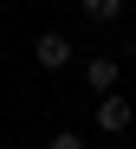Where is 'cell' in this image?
Returning <instances> with one entry per match:
<instances>
[{"label": "cell", "mask_w": 136, "mask_h": 149, "mask_svg": "<svg viewBox=\"0 0 136 149\" xmlns=\"http://www.w3.org/2000/svg\"><path fill=\"white\" fill-rule=\"evenodd\" d=\"M91 123H97L104 136H123L130 123H136V104H130V97H117V91H104V97H97V110H91Z\"/></svg>", "instance_id": "obj_1"}, {"label": "cell", "mask_w": 136, "mask_h": 149, "mask_svg": "<svg viewBox=\"0 0 136 149\" xmlns=\"http://www.w3.org/2000/svg\"><path fill=\"white\" fill-rule=\"evenodd\" d=\"M71 58H78V45H71L65 33H52V26H45V33L33 39V65H39V71H65Z\"/></svg>", "instance_id": "obj_2"}, {"label": "cell", "mask_w": 136, "mask_h": 149, "mask_svg": "<svg viewBox=\"0 0 136 149\" xmlns=\"http://www.w3.org/2000/svg\"><path fill=\"white\" fill-rule=\"evenodd\" d=\"M84 84H91L97 97H104V91H117V84H123V65H117L110 52H91V58H84Z\"/></svg>", "instance_id": "obj_3"}, {"label": "cell", "mask_w": 136, "mask_h": 149, "mask_svg": "<svg viewBox=\"0 0 136 149\" xmlns=\"http://www.w3.org/2000/svg\"><path fill=\"white\" fill-rule=\"evenodd\" d=\"M78 13H84L91 26H117V19H123V0H78Z\"/></svg>", "instance_id": "obj_4"}, {"label": "cell", "mask_w": 136, "mask_h": 149, "mask_svg": "<svg viewBox=\"0 0 136 149\" xmlns=\"http://www.w3.org/2000/svg\"><path fill=\"white\" fill-rule=\"evenodd\" d=\"M45 149H84V136H78V130H52V143Z\"/></svg>", "instance_id": "obj_5"}, {"label": "cell", "mask_w": 136, "mask_h": 149, "mask_svg": "<svg viewBox=\"0 0 136 149\" xmlns=\"http://www.w3.org/2000/svg\"><path fill=\"white\" fill-rule=\"evenodd\" d=\"M0 123H7V104H0Z\"/></svg>", "instance_id": "obj_6"}, {"label": "cell", "mask_w": 136, "mask_h": 149, "mask_svg": "<svg viewBox=\"0 0 136 149\" xmlns=\"http://www.w3.org/2000/svg\"><path fill=\"white\" fill-rule=\"evenodd\" d=\"M0 7H13V0H0Z\"/></svg>", "instance_id": "obj_7"}]
</instances>
